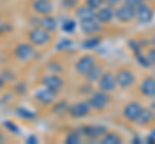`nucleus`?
Wrapping results in <instances>:
<instances>
[{
	"instance_id": "1",
	"label": "nucleus",
	"mask_w": 155,
	"mask_h": 144,
	"mask_svg": "<svg viewBox=\"0 0 155 144\" xmlns=\"http://www.w3.org/2000/svg\"><path fill=\"white\" fill-rule=\"evenodd\" d=\"M28 41L31 42L34 46H45L48 42L51 41L52 35L40 26H34L27 35Z\"/></svg>"
},
{
	"instance_id": "2",
	"label": "nucleus",
	"mask_w": 155,
	"mask_h": 144,
	"mask_svg": "<svg viewBox=\"0 0 155 144\" xmlns=\"http://www.w3.org/2000/svg\"><path fill=\"white\" fill-rule=\"evenodd\" d=\"M88 103L92 109L96 111H104V109L110 104V97L109 93L104 92V90H97L91 94L88 98Z\"/></svg>"
},
{
	"instance_id": "3",
	"label": "nucleus",
	"mask_w": 155,
	"mask_h": 144,
	"mask_svg": "<svg viewBox=\"0 0 155 144\" xmlns=\"http://www.w3.org/2000/svg\"><path fill=\"white\" fill-rule=\"evenodd\" d=\"M154 20V9L147 2H142L136 7V21L140 25H147Z\"/></svg>"
},
{
	"instance_id": "4",
	"label": "nucleus",
	"mask_w": 155,
	"mask_h": 144,
	"mask_svg": "<svg viewBox=\"0 0 155 144\" xmlns=\"http://www.w3.org/2000/svg\"><path fill=\"white\" fill-rule=\"evenodd\" d=\"M115 20L120 23H129L136 20V8L125 3L115 7Z\"/></svg>"
},
{
	"instance_id": "5",
	"label": "nucleus",
	"mask_w": 155,
	"mask_h": 144,
	"mask_svg": "<svg viewBox=\"0 0 155 144\" xmlns=\"http://www.w3.org/2000/svg\"><path fill=\"white\" fill-rule=\"evenodd\" d=\"M115 80H116V86H119L122 89H128L134 85L136 76L129 68H120L115 74Z\"/></svg>"
},
{
	"instance_id": "6",
	"label": "nucleus",
	"mask_w": 155,
	"mask_h": 144,
	"mask_svg": "<svg viewBox=\"0 0 155 144\" xmlns=\"http://www.w3.org/2000/svg\"><path fill=\"white\" fill-rule=\"evenodd\" d=\"M92 108L88 103V100H80V102H75L67 108V113L72 118H83L87 117L91 113Z\"/></svg>"
},
{
	"instance_id": "7",
	"label": "nucleus",
	"mask_w": 155,
	"mask_h": 144,
	"mask_svg": "<svg viewBox=\"0 0 155 144\" xmlns=\"http://www.w3.org/2000/svg\"><path fill=\"white\" fill-rule=\"evenodd\" d=\"M96 64H97V59L93 54H84L83 57H80V58L76 61L74 68H75L76 74L84 76L87 72L91 71Z\"/></svg>"
},
{
	"instance_id": "8",
	"label": "nucleus",
	"mask_w": 155,
	"mask_h": 144,
	"mask_svg": "<svg viewBox=\"0 0 155 144\" xmlns=\"http://www.w3.org/2000/svg\"><path fill=\"white\" fill-rule=\"evenodd\" d=\"M35 55V49L30 41L28 42H19L14 48V57L19 62H28L32 57Z\"/></svg>"
},
{
	"instance_id": "9",
	"label": "nucleus",
	"mask_w": 155,
	"mask_h": 144,
	"mask_svg": "<svg viewBox=\"0 0 155 144\" xmlns=\"http://www.w3.org/2000/svg\"><path fill=\"white\" fill-rule=\"evenodd\" d=\"M94 18L101 23V25L111 23L115 20V8L107 5V4H104L102 7L96 11V17Z\"/></svg>"
},
{
	"instance_id": "10",
	"label": "nucleus",
	"mask_w": 155,
	"mask_h": 144,
	"mask_svg": "<svg viewBox=\"0 0 155 144\" xmlns=\"http://www.w3.org/2000/svg\"><path fill=\"white\" fill-rule=\"evenodd\" d=\"M31 9L34 13L39 14V16H48V14L53 13L54 5H53L52 0H32Z\"/></svg>"
},
{
	"instance_id": "11",
	"label": "nucleus",
	"mask_w": 155,
	"mask_h": 144,
	"mask_svg": "<svg viewBox=\"0 0 155 144\" xmlns=\"http://www.w3.org/2000/svg\"><path fill=\"white\" fill-rule=\"evenodd\" d=\"M143 107L138 102H129L124 105L123 108V117L127 120V121H132L136 122V120L138 118L140 113L142 112Z\"/></svg>"
},
{
	"instance_id": "12",
	"label": "nucleus",
	"mask_w": 155,
	"mask_h": 144,
	"mask_svg": "<svg viewBox=\"0 0 155 144\" xmlns=\"http://www.w3.org/2000/svg\"><path fill=\"white\" fill-rule=\"evenodd\" d=\"M97 83H98L100 90H104L106 93H111L116 89V80H115V75L113 72H109V71L104 72Z\"/></svg>"
},
{
	"instance_id": "13",
	"label": "nucleus",
	"mask_w": 155,
	"mask_h": 144,
	"mask_svg": "<svg viewBox=\"0 0 155 144\" xmlns=\"http://www.w3.org/2000/svg\"><path fill=\"white\" fill-rule=\"evenodd\" d=\"M79 27H80L81 32H83L84 35H88V36L96 35V33H98L101 30H102V25H101L96 18H91V20L79 22Z\"/></svg>"
},
{
	"instance_id": "14",
	"label": "nucleus",
	"mask_w": 155,
	"mask_h": 144,
	"mask_svg": "<svg viewBox=\"0 0 155 144\" xmlns=\"http://www.w3.org/2000/svg\"><path fill=\"white\" fill-rule=\"evenodd\" d=\"M41 84L44 88L51 89L53 92H58V90H61L62 86H64V80L56 74H49V75H45L44 77L41 79Z\"/></svg>"
},
{
	"instance_id": "15",
	"label": "nucleus",
	"mask_w": 155,
	"mask_h": 144,
	"mask_svg": "<svg viewBox=\"0 0 155 144\" xmlns=\"http://www.w3.org/2000/svg\"><path fill=\"white\" fill-rule=\"evenodd\" d=\"M140 93L146 98H155V77H145L140 84Z\"/></svg>"
},
{
	"instance_id": "16",
	"label": "nucleus",
	"mask_w": 155,
	"mask_h": 144,
	"mask_svg": "<svg viewBox=\"0 0 155 144\" xmlns=\"http://www.w3.org/2000/svg\"><path fill=\"white\" fill-rule=\"evenodd\" d=\"M56 97H57V92H53V90L48 89V88H44V86H43V89L38 90V92L35 93V98L43 104L53 103L54 102V99H56Z\"/></svg>"
},
{
	"instance_id": "17",
	"label": "nucleus",
	"mask_w": 155,
	"mask_h": 144,
	"mask_svg": "<svg viewBox=\"0 0 155 144\" xmlns=\"http://www.w3.org/2000/svg\"><path fill=\"white\" fill-rule=\"evenodd\" d=\"M94 17H96V11H93V9L89 8L88 5H85V4L75 9V18L79 22L91 20V18H94Z\"/></svg>"
},
{
	"instance_id": "18",
	"label": "nucleus",
	"mask_w": 155,
	"mask_h": 144,
	"mask_svg": "<svg viewBox=\"0 0 155 144\" xmlns=\"http://www.w3.org/2000/svg\"><path fill=\"white\" fill-rule=\"evenodd\" d=\"M39 26L43 27L44 30H47L48 32H54L57 30V20L52 16V14L41 16L40 21H39Z\"/></svg>"
},
{
	"instance_id": "19",
	"label": "nucleus",
	"mask_w": 155,
	"mask_h": 144,
	"mask_svg": "<svg viewBox=\"0 0 155 144\" xmlns=\"http://www.w3.org/2000/svg\"><path fill=\"white\" fill-rule=\"evenodd\" d=\"M154 120H155V111H154V109L143 108L142 112L140 113L138 118L136 120V124H137V125H141V126H145V125L153 122Z\"/></svg>"
},
{
	"instance_id": "20",
	"label": "nucleus",
	"mask_w": 155,
	"mask_h": 144,
	"mask_svg": "<svg viewBox=\"0 0 155 144\" xmlns=\"http://www.w3.org/2000/svg\"><path fill=\"white\" fill-rule=\"evenodd\" d=\"M104 74V67L102 66H94L93 68H92L91 71H88L87 74L84 75V77L87 80V83H89V84H94L97 83V81L100 80V77L102 76Z\"/></svg>"
},
{
	"instance_id": "21",
	"label": "nucleus",
	"mask_w": 155,
	"mask_h": 144,
	"mask_svg": "<svg viewBox=\"0 0 155 144\" xmlns=\"http://www.w3.org/2000/svg\"><path fill=\"white\" fill-rule=\"evenodd\" d=\"M101 144H120L123 143V138L116 133H107L106 131L102 136L100 138Z\"/></svg>"
},
{
	"instance_id": "22",
	"label": "nucleus",
	"mask_w": 155,
	"mask_h": 144,
	"mask_svg": "<svg viewBox=\"0 0 155 144\" xmlns=\"http://www.w3.org/2000/svg\"><path fill=\"white\" fill-rule=\"evenodd\" d=\"M87 130V135L91 136V138H97V139H100L101 136L104 135V134L106 133V129L102 127V126H88L85 129Z\"/></svg>"
},
{
	"instance_id": "23",
	"label": "nucleus",
	"mask_w": 155,
	"mask_h": 144,
	"mask_svg": "<svg viewBox=\"0 0 155 144\" xmlns=\"http://www.w3.org/2000/svg\"><path fill=\"white\" fill-rule=\"evenodd\" d=\"M64 142L67 144H80V143H83V136L78 131H71L65 136Z\"/></svg>"
},
{
	"instance_id": "24",
	"label": "nucleus",
	"mask_w": 155,
	"mask_h": 144,
	"mask_svg": "<svg viewBox=\"0 0 155 144\" xmlns=\"http://www.w3.org/2000/svg\"><path fill=\"white\" fill-rule=\"evenodd\" d=\"M85 5H88L93 11H97L98 8H101L105 4V0H85Z\"/></svg>"
},
{
	"instance_id": "25",
	"label": "nucleus",
	"mask_w": 155,
	"mask_h": 144,
	"mask_svg": "<svg viewBox=\"0 0 155 144\" xmlns=\"http://www.w3.org/2000/svg\"><path fill=\"white\" fill-rule=\"evenodd\" d=\"M145 58H146V61H147V64L155 66V46L150 48V49L146 52V55H145Z\"/></svg>"
},
{
	"instance_id": "26",
	"label": "nucleus",
	"mask_w": 155,
	"mask_h": 144,
	"mask_svg": "<svg viewBox=\"0 0 155 144\" xmlns=\"http://www.w3.org/2000/svg\"><path fill=\"white\" fill-rule=\"evenodd\" d=\"M75 27H76V23L74 20H71V18H69L67 20V22H65V25H64V30L67 32H71V31H74L75 30Z\"/></svg>"
},
{
	"instance_id": "27",
	"label": "nucleus",
	"mask_w": 155,
	"mask_h": 144,
	"mask_svg": "<svg viewBox=\"0 0 155 144\" xmlns=\"http://www.w3.org/2000/svg\"><path fill=\"white\" fill-rule=\"evenodd\" d=\"M123 3V0H105V4H107V5L110 7H118L119 4H122Z\"/></svg>"
},
{
	"instance_id": "28",
	"label": "nucleus",
	"mask_w": 155,
	"mask_h": 144,
	"mask_svg": "<svg viewBox=\"0 0 155 144\" xmlns=\"http://www.w3.org/2000/svg\"><path fill=\"white\" fill-rule=\"evenodd\" d=\"M123 3H125V4H128V5L136 8L140 3H142V0H123Z\"/></svg>"
},
{
	"instance_id": "29",
	"label": "nucleus",
	"mask_w": 155,
	"mask_h": 144,
	"mask_svg": "<svg viewBox=\"0 0 155 144\" xmlns=\"http://www.w3.org/2000/svg\"><path fill=\"white\" fill-rule=\"evenodd\" d=\"M150 44H151L153 46H155V33L151 36V39H150Z\"/></svg>"
},
{
	"instance_id": "30",
	"label": "nucleus",
	"mask_w": 155,
	"mask_h": 144,
	"mask_svg": "<svg viewBox=\"0 0 155 144\" xmlns=\"http://www.w3.org/2000/svg\"><path fill=\"white\" fill-rule=\"evenodd\" d=\"M4 140H5V138H4V135H3V133H0V144H2Z\"/></svg>"
},
{
	"instance_id": "31",
	"label": "nucleus",
	"mask_w": 155,
	"mask_h": 144,
	"mask_svg": "<svg viewBox=\"0 0 155 144\" xmlns=\"http://www.w3.org/2000/svg\"><path fill=\"white\" fill-rule=\"evenodd\" d=\"M142 2H150V0H142Z\"/></svg>"
},
{
	"instance_id": "32",
	"label": "nucleus",
	"mask_w": 155,
	"mask_h": 144,
	"mask_svg": "<svg viewBox=\"0 0 155 144\" xmlns=\"http://www.w3.org/2000/svg\"><path fill=\"white\" fill-rule=\"evenodd\" d=\"M0 21H2V14H0Z\"/></svg>"
}]
</instances>
